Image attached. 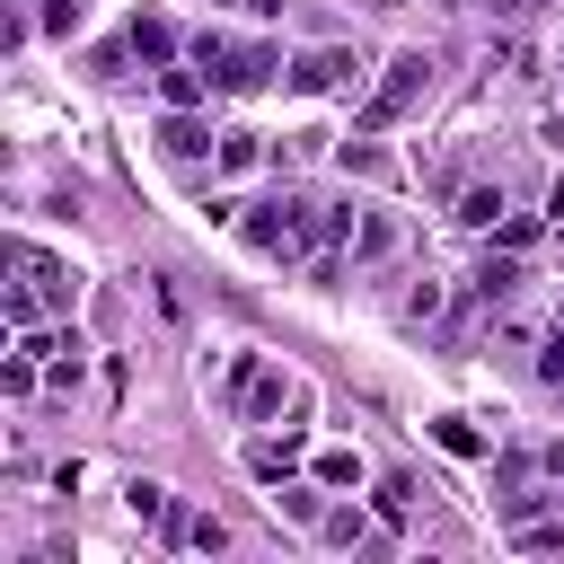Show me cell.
Returning a JSON list of instances; mask_svg holds the SVG:
<instances>
[{"instance_id":"cell-1","label":"cell","mask_w":564,"mask_h":564,"mask_svg":"<svg viewBox=\"0 0 564 564\" xmlns=\"http://www.w3.org/2000/svg\"><path fill=\"white\" fill-rule=\"evenodd\" d=\"M238 238L256 247V256H300L308 238H317V203L300 194V185H282V194H264V203H238Z\"/></svg>"},{"instance_id":"cell-2","label":"cell","mask_w":564,"mask_h":564,"mask_svg":"<svg viewBox=\"0 0 564 564\" xmlns=\"http://www.w3.org/2000/svg\"><path fill=\"white\" fill-rule=\"evenodd\" d=\"M423 88H432V53H397V62H388V79L370 88V106L352 115V132H388V123H397Z\"/></svg>"},{"instance_id":"cell-3","label":"cell","mask_w":564,"mask_h":564,"mask_svg":"<svg viewBox=\"0 0 564 564\" xmlns=\"http://www.w3.org/2000/svg\"><path fill=\"white\" fill-rule=\"evenodd\" d=\"M9 273H26V282H35V300H44L53 317H70V308H79V273H70L62 256H44L35 238H9Z\"/></svg>"},{"instance_id":"cell-4","label":"cell","mask_w":564,"mask_h":564,"mask_svg":"<svg viewBox=\"0 0 564 564\" xmlns=\"http://www.w3.org/2000/svg\"><path fill=\"white\" fill-rule=\"evenodd\" d=\"M352 79H361V53H344V44H317L282 70V88H300V97H326V88H352Z\"/></svg>"},{"instance_id":"cell-5","label":"cell","mask_w":564,"mask_h":564,"mask_svg":"<svg viewBox=\"0 0 564 564\" xmlns=\"http://www.w3.org/2000/svg\"><path fill=\"white\" fill-rule=\"evenodd\" d=\"M282 70H291V62H282L273 44H229V62L212 70V88H229V97H238V88H264V79H282Z\"/></svg>"},{"instance_id":"cell-6","label":"cell","mask_w":564,"mask_h":564,"mask_svg":"<svg viewBox=\"0 0 564 564\" xmlns=\"http://www.w3.org/2000/svg\"><path fill=\"white\" fill-rule=\"evenodd\" d=\"M123 44H132V62H176L185 53V35H176V18H159V9H132V26H123Z\"/></svg>"},{"instance_id":"cell-7","label":"cell","mask_w":564,"mask_h":564,"mask_svg":"<svg viewBox=\"0 0 564 564\" xmlns=\"http://www.w3.org/2000/svg\"><path fill=\"white\" fill-rule=\"evenodd\" d=\"M159 150H167V159H212V150H220V132H212L194 106H167V123H159Z\"/></svg>"},{"instance_id":"cell-8","label":"cell","mask_w":564,"mask_h":564,"mask_svg":"<svg viewBox=\"0 0 564 564\" xmlns=\"http://www.w3.org/2000/svg\"><path fill=\"white\" fill-rule=\"evenodd\" d=\"M123 502H132V520H141V529H159L167 546L185 538V511L167 502V485H150V476H132V485H123Z\"/></svg>"},{"instance_id":"cell-9","label":"cell","mask_w":564,"mask_h":564,"mask_svg":"<svg viewBox=\"0 0 564 564\" xmlns=\"http://www.w3.org/2000/svg\"><path fill=\"white\" fill-rule=\"evenodd\" d=\"M282 405H300V388H291L282 370H256V379L229 397V414H247V423H264V414H282Z\"/></svg>"},{"instance_id":"cell-10","label":"cell","mask_w":564,"mask_h":564,"mask_svg":"<svg viewBox=\"0 0 564 564\" xmlns=\"http://www.w3.org/2000/svg\"><path fill=\"white\" fill-rule=\"evenodd\" d=\"M317 538H326V546H379V511H361V502H326Z\"/></svg>"},{"instance_id":"cell-11","label":"cell","mask_w":564,"mask_h":564,"mask_svg":"<svg viewBox=\"0 0 564 564\" xmlns=\"http://www.w3.org/2000/svg\"><path fill=\"white\" fill-rule=\"evenodd\" d=\"M159 97H167V106H203V97H212V70L176 53V62H159Z\"/></svg>"},{"instance_id":"cell-12","label":"cell","mask_w":564,"mask_h":564,"mask_svg":"<svg viewBox=\"0 0 564 564\" xmlns=\"http://www.w3.org/2000/svg\"><path fill=\"white\" fill-rule=\"evenodd\" d=\"M414 494H423L414 476H379V485H370V511H379V529H388V538L414 520Z\"/></svg>"},{"instance_id":"cell-13","label":"cell","mask_w":564,"mask_h":564,"mask_svg":"<svg viewBox=\"0 0 564 564\" xmlns=\"http://www.w3.org/2000/svg\"><path fill=\"white\" fill-rule=\"evenodd\" d=\"M247 167H264V132H220L212 176H247Z\"/></svg>"},{"instance_id":"cell-14","label":"cell","mask_w":564,"mask_h":564,"mask_svg":"<svg viewBox=\"0 0 564 564\" xmlns=\"http://www.w3.org/2000/svg\"><path fill=\"white\" fill-rule=\"evenodd\" d=\"M432 441H441L449 458H494V441H485L467 414H432Z\"/></svg>"},{"instance_id":"cell-15","label":"cell","mask_w":564,"mask_h":564,"mask_svg":"<svg viewBox=\"0 0 564 564\" xmlns=\"http://www.w3.org/2000/svg\"><path fill=\"white\" fill-rule=\"evenodd\" d=\"M502 212H511L502 185H467V194H458V220H467V229H502Z\"/></svg>"},{"instance_id":"cell-16","label":"cell","mask_w":564,"mask_h":564,"mask_svg":"<svg viewBox=\"0 0 564 564\" xmlns=\"http://www.w3.org/2000/svg\"><path fill=\"white\" fill-rule=\"evenodd\" d=\"M352 256H361V264L397 256V220H388V212H361V229H352Z\"/></svg>"},{"instance_id":"cell-17","label":"cell","mask_w":564,"mask_h":564,"mask_svg":"<svg viewBox=\"0 0 564 564\" xmlns=\"http://www.w3.org/2000/svg\"><path fill=\"white\" fill-rule=\"evenodd\" d=\"M291 441H247V476H264V485H291Z\"/></svg>"},{"instance_id":"cell-18","label":"cell","mask_w":564,"mask_h":564,"mask_svg":"<svg viewBox=\"0 0 564 564\" xmlns=\"http://www.w3.org/2000/svg\"><path fill=\"white\" fill-rule=\"evenodd\" d=\"M511 291H520V264H511V247H502V256L476 264V300H511Z\"/></svg>"},{"instance_id":"cell-19","label":"cell","mask_w":564,"mask_h":564,"mask_svg":"<svg viewBox=\"0 0 564 564\" xmlns=\"http://www.w3.org/2000/svg\"><path fill=\"white\" fill-rule=\"evenodd\" d=\"M308 476H317V485H335V494H344V485H361V476H370V467H361V449H317V467H308Z\"/></svg>"},{"instance_id":"cell-20","label":"cell","mask_w":564,"mask_h":564,"mask_svg":"<svg viewBox=\"0 0 564 564\" xmlns=\"http://www.w3.org/2000/svg\"><path fill=\"white\" fill-rule=\"evenodd\" d=\"M176 546H194V555H220V546H229V520H220V511H185V538H176Z\"/></svg>"},{"instance_id":"cell-21","label":"cell","mask_w":564,"mask_h":564,"mask_svg":"<svg viewBox=\"0 0 564 564\" xmlns=\"http://www.w3.org/2000/svg\"><path fill=\"white\" fill-rule=\"evenodd\" d=\"M361 212H370V203H326V212H317V238H326V247H352Z\"/></svg>"},{"instance_id":"cell-22","label":"cell","mask_w":564,"mask_h":564,"mask_svg":"<svg viewBox=\"0 0 564 564\" xmlns=\"http://www.w3.org/2000/svg\"><path fill=\"white\" fill-rule=\"evenodd\" d=\"M344 176H388V150H379L370 132H352V141H344Z\"/></svg>"},{"instance_id":"cell-23","label":"cell","mask_w":564,"mask_h":564,"mask_svg":"<svg viewBox=\"0 0 564 564\" xmlns=\"http://www.w3.org/2000/svg\"><path fill=\"white\" fill-rule=\"evenodd\" d=\"M273 502H282V511H291V520H308V529H317V520H326V502H317V476H308V485H282V494H273Z\"/></svg>"},{"instance_id":"cell-24","label":"cell","mask_w":564,"mask_h":564,"mask_svg":"<svg viewBox=\"0 0 564 564\" xmlns=\"http://www.w3.org/2000/svg\"><path fill=\"white\" fill-rule=\"evenodd\" d=\"M538 388H546V397H564V326L538 344Z\"/></svg>"},{"instance_id":"cell-25","label":"cell","mask_w":564,"mask_h":564,"mask_svg":"<svg viewBox=\"0 0 564 564\" xmlns=\"http://www.w3.org/2000/svg\"><path fill=\"white\" fill-rule=\"evenodd\" d=\"M256 370H264V352H229V379H220V405H229V397H238V388H247Z\"/></svg>"},{"instance_id":"cell-26","label":"cell","mask_w":564,"mask_h":564,"mask_svg":"<svg viewBox=\"0 0 564 564\" xmlns=\"http://www.w3.org/2000/svg\"><path fill=\"white\" fill-rule=\"evenodd\" d=\"M35 26H44V35H70V26H79V0H44Z\"/></svg>"},{"instance_id":"cell-27","label":"cell","mask_w":564,"mask_h":564,"mask_svg":"<svg viewBox=\"0 0 564 564\" xmlns=\"http://www.w3.org/2000/svg\"><path fill=\"white\" fill-rule=\"evenodd\" d=\"M529 238H538V220H529V212H502V247H511V256H520V247H529Z\"/></svg>"},{"instance_id":"cell-28","label":"cell","mask_w":564,"mask_h":564,"mask_svg":"<svg viewBox=\"0 0 564 564\" xmlns=\"http://www.w3.org/2000/svg\"><path fill=\"white\" fill-rule=\"evenodd\" d=\"M229 9H247V18H282V0H229Z\"/></svg>"},{"instance_id":"cell-29","label":"cell","mask_w":564,"mask_h":564,"mask_svg":"<svg viewBox=\"0 0 564 564\" xmlns=\"http://www.w3.org/2000/svg\"><path fill=\"white\" fill-rule=\"evenodd\" d=\"M555 511H564V476H555Z\"/></svg>"},{"instance_id":"cell-30","label":"cell","mask_w":564,"mask_h":564,"mask_svg":"<svg viewBox=\"0 0 564 564\" xmlns=\"http://www.w3.org/2000/svg\"><path fill=\"white\" fill-rule=\"evenodd\" d=\"M555 326H564V317H555Z\"/></svg>"}]
</instances>
